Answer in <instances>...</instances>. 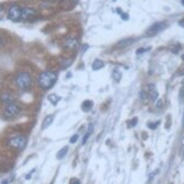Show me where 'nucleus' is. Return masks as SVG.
Masks as SVG:
<instances>
[{"label": "nucleus", "instance_id": "obj_1", "mask_svg": "<svg viewBox=\"0 0 184 184\" xmlns=\"http://www.w3.org/2000/svg\"><path fill=\"white\" fill-rule=\"evenodd\" d=\"M57 79H58L57 74L53 72V71H43L37 77V81H39L40 87L44 90H48L51 87H53L54 84L57 83Z\"/></svg>", "mask_w": 184, "mask_h": 184}, {"label": "nucleus", "instance_id": "obj_2", "mask_svg": "<svg viewBox=\"0 0 184 184\" xmlns=\"http://www.w3.org/2000/svg\"><path fill=\"white\" fill-rule=\"evenodd\" d=\"M15 84L19 89L26 90V89L30 88L31 85H32V77L27 71H20L16 76Z\"/></svg>", "mask_w": 184, "mask_h": 184}, {"label": "nucleus", "instance_id": "obj_3", "mask_svg": "<svg viewBox=\"0 0 184 184\" xmlns=\"http://www.w3.org/2000/svg\"><path fill=\"white\" fill-rule=\"evenodd\" d=\"M8 144H9L10 147L15 148V149H17V150L19 151H22L23 149L26 147L27 138L24 136H15L8 140Z\"/></svg>", "mask_w": 184, "mask_h": 184}, {"label": "nucleus", "instance_id": "obj_4", "mask_svg": "<svg viewBox=\"0 0 184 184\" xmlns=\"http://www.w3.org/2000/svg\"><path fill=\"white\" fill-rule=\"evenodd\" d=\"M22 9L18 5H13L9 7L7 13L8 19H10L11 22H18L22 19Z\"/></svg>", "mask_w": 184, "mask_h": 184}, {"label": "nucleus", "instance_id": "obj_5", "mask_svg": "<svg viewBox=\"0 0 184 184\" xmlns=\"http://www.w3.org/2000/svg\"><path fill=\"white\" fill-rule=\"evenodd\" d=\"M20 111H22V109L17 105L16 103H13V104H9V105H7V106L5 107L4 110V114L6 118L8 119H11V118H15V116H17V115L20 113Z\"/></svg>", "mask_w": 184, "mask_h": 184}, {"label": "nucleus", "instance_id": "obj_6", "mask_svg": "<svg viewBox=\"0 0 184 184\" xmlns=\"http://www.w3.org/2000/svg\"><path fill=\"white\" fill-rule=\"evenodd\" d=\"M167 27V25H166L165 22H159V23H155V24H153V25L149 27L147 30V33H146V35L147 36H153V35H156L157 33H159V32H162V31H164Z\"/></svg>", "mask_w": 184, "mask_h": 184}, {"label": "nucleus", "instance_id": "obj_7", "mask_svg": "<svg viewBox=\"0 0 184 184\" xmlns=\"http://www.w3.org/2000/svg\"><path fill=\"white\" fill-rule=\"evenodd\" d=\"M0 101H1V103L7 106L9 104L15 103V95L9 90H5L0 94Z\"/></svg>", "mask_w": 184, "mask_h": 184}, {"label": "nucleus", "instance_id": "obj_8", "mask_svg": "<svg viewBox=\"0 0 184 184\" xmlns=\"http://www.w3.org/2000/svg\"><path fill=\"white\" fill-rule=\"evenodd\" d=\"M37 16V11L32 7H25L22 9V19L24 20H32Z\"/></svg>", "mask_w": 184, "mask_h": 184}, {"label": "nucleus", "instance_id": "obj_9", "mask_svg": "<svg viewBox=\"0 0 184 184\" xmlns=\"http://www.w3.org/2000/svg\"><path fill=\"white\" fill-rule=\"evenodd\" d=\"M133 42H134V39H132V37H128V39H124V40L119 41L118 43L115 44V48L124 49V48H127V46H129V45L132 44Z\"/></svg>", "mask_w": 184, "mask_h": 184}, {"label": "nucleus", "instance_id": "obj_10", "mask_svg": "<svg viewBox=\"0 0 184 184\" xmlns=\"http://www.w3.org/2000/svg\"><path fill=\"white\" fill-rule=\"evenodd\" d=\"M53 119H54V114H50V115H48V116H45L44 120H43V122H42V125H41V130L48 129L49 127L52 124Z\"/></svg>", "mask_w": 184, "mask_h": 184}, {"label": "nucleus", "instance_id": "obj_11", "mask_svg": "<svg viewBox=\"0 0 184 184\" xmlns=\"http://www.w3.org/2000/svg\"><path fill=\"white\" fill-rule=\"evenodd\" d=\"M103 67H104V61H103V60L96 59L95 61L93 62L92 68H93V70H100V69H102Z\"/></svg>", "mask_w": 184, "mask_h": 184}, {"label": "nucleus", "instance_id": "obj_12", "mask_svg": "<svg viewBox=\"0 0 184 184\" xmlns=\"http://www.w3.org/2000/svg\"><path fill=\"white\" fill-rule=\"evenodd\" d=\"M93 131H94V125L90 123V124L88 125V132L86 133L84 136V138H83V141H81V144L83 145H85L86 142H87V140H88V138L90 137V134L93 133Z\"/></svg>", "mask_w": 184, "mask_h": 184}, {"label": "nucleus", "instance_id": "obj_13", "mask_svg": "<svg viewBox=\"0 0 184 184\" xmlns=\"http://www.w3.org/2000/svg\"><path fill=\"white\" fill-rule=\"evenodd\" d=\"M93 107V102L92 101H85L84 103L81 104V110L84 111V112H88V111L92 110Z\"/></svg>", "mask_w": 184, "mask_h": 184}, {"label": "nucleus", "instance_id": "obj_14", "mask_svg": "<svg viewBox=\"0 0 184 184\" xmlns=\"http://www.w3.org/2000/svg\"><path fill=\"white\" fill-rule=\"evenodd\" d=\"M48 100L50 101L53 105H57V103L61 100V97H60L59 95H57V94H50V95L48 96Z\"/></svg>", "mask_w": 184, "mask_h": 184}, {"label": "nucleus", "instance_id": "obj_15", "mask_svg": "<svg viewBox=\"0 0 184 184\" xmlns=\"http://www.w3.org/2000/svg\"><path fill=\"white\" fill-rule=\"evenodd\" d=\"M67 153H68V146H64L62 149H60V150L58 151V154H57V158L58 159L64 158V156L67 155Z\"/></svg>", "mask_w": 184, "mask_h": 184}, {"label": "nucleus", "instance_id": "obj_16", "mask_svg": "<svg viewBox=\"0 0 184 184\" xmlns=\"http://www.w3.org/2000/svg\"><path fill=\"white\" fill-rule=\"evenodd\" d=\"M148 97L150 98V101H156L157 97H158V93L156 89H153V90H149V94H148Z\"/></svg>", "mask_w": 184, "mask_h": 184}, {"label": "nucleus", "instance_id": "obj_17", "mask_svg": "<svg viewBox=\"0 0 184 184\" xmlns=\"http://www.w3.org/2000/svg\"><path fill=\"white\" fill-rule=\"evenodd\" d=\"M76 45H77V41L74 39H69L66 41V46H68V48H74Z\"/></svg>", "mask_w": 184, "mask_h": 184}, {"label": "nucleus", "instance_id": "obj_18", "mask_svg": "<svg viewBox=\"0 0 184 184\" xmlns=\"http://www.w3.org/2000/svg\"><path fill=\"white\" fill-rule=\"evenodd\" d=\"M113 78L115 79V81H120V79H121V72L119 70H114L113 71Z\"/></svg>", "mask_w": 184, "mask_h": 184}, {"label": "nucleus", "instance_id": "obj_19", "mask_svg": "<svg viewBox=\"0 0 184 184\" xmlns=\"http://www.w3.org/2000/svg\"><path fill=\"white\" fill-rule=\"evenodd\" d=\"M77 140H78V134H74V136L70 138V142H71V144H75Z\"/></svg>", "mask_w": 184, "mask_h": 184}, {"label": "nucleus", "instance_id": "obj_20", "mask_svg": "<svg viewBox=\"0 0 184 184\" xmlns=\"http://www.w3.org/2000/svg\"><path fill=\"white\" fill-rule=\"evenodd\" d=\"M69 184H80V181L78 180V178H71Z\"/></svg>", "mask_w": 184, "mask_h": 184}, {"label": "nucleus", "instance_id": "obj_21", "mask_svg": "<svg viewBox=\"0 0 184 184\" xmlns=\"http://www.w3.org/2000/svg\"><path fill=\"white\" fill-rule=\"evenodd\" d=\"M140 95H141V98H142V100H145V101L148 98V95L145 92H141V93H140Z\"/></svg>", "mask_w": 184, "mask_h": 184}, {"label": "nucleus", "instance_id": "obj_22", "mask_svg": "<svg viewBox=\"0 0 184 184\" xmlns=\"http://www.w3.org/2000/svg\"><path fill=\"white\" fill-rule=\"evenodd\" d=\"M34 172H35V169H32V171H31V173H28L27 175H26V180H30L31 177H32L31 175H32V174H33Z\"/></svg>", "mask_w": 184, "mask_h": 184}, {"label": "nucleus", "instance_id": "obj_23", "mask_svg": "<svg viewBox=\"0 0 184 184\" xmlns=\"http://www.w3.org/2000/svg\"><path fill=\"white\" fill-rule=\"evenodd\" d=\"M157 173H158V171H155V172H154V173H151L150 174V175H149V180H153V178H154V177H155V175H156V174H157Z\"/></svg>", "mask_w": 184, "mask_h": 184}, {"label": "nucleus", "instance_id": "obj_24", "mask_svg": "<svg viewBox=\"0 0 184 184\" xmlns=\"http://www.w3.org/2000/svg\"><path fill=\"white\" fill-rule=\"evenodd\" d=\"M183 97H184V87L181 89V92H180V98L181 100H183Z\"/></svg>", "mask_w": 184, "mask_h": 184}, {"label": "nucleus", "instance_id": "obj_25", "mask_svg": "<svg viewBox=\"0 0 184 184\" xmlns=\"http://www.w3.org/2000/svg\"><path fill=\"white\" fill-rule=\"evenodd\" d=\"M156 106L158 107V109L159 107H162L163 106V100H159L158 102H157V105H156Z\"/></svg>", "mask_w": 184, "mask_h": 184}, {"label": "nucleus", "instance_id": "obj_26", "mask_svg": "<svg viewBox=\"0 0 184 184\" xmlns=\"http://www.w3.org/2000/svg\"><path fill=\"white\" fill-rule=\"evenodd\" d=\"M137 121H138V119H137V118L133 119L132 121H131V125H132V127H133V125H136L137 124Z\"/></svg>", "mask_w": 184, "mask_h": 184}, {"label": "nucleus", "instance_id": "obj_27", "mask_svg": "<svg viewBox=\"0 0 184 184\" xmlns=\"http://www.w3.org/2000/svg\"><path fill=\"white\" fill-rule=\"evenodd\" d=\"M146 51V49H139L138 51H137V54H140V53H142V52Z\"/></svg>", "mask_w": 184, "mask_h": 184}, {"label": "nucleus", "instance_id": "obj_28", "mask_svg": "<svg viewBox=\"0 0 184 184\" xmlns=\"http://www.w3.org/2000/svg\"><path fill=\"white\" fill-rule=\"evenodd\" d=\"M86 49H88V45H84V46H83V50H81V52L84 53V52L86 51Z\"/></svg>", "mask_w": 184, "mask_h": 184}, {"label": "nucleus", "instance_id": "obj_29", "mask_svg": "<svg viewBox=\"0 0 184 184\" xmlns=\"http://www.w3.org/2000/svg\"><path fill=\"white\" fill-rule=\"evenodd\" d=\"M4 45V40H2V37L0 36V46H2Z\"/></svg>", "mask_w": 184, "mask_h": 184}, {"label": "nucleus", "instance_id": "obj_30", "mask_svg": "<svg viewBox=\"0 0 184 184\" xmlns=\"http://www.w3.org/2000/svg\"><path fill=\"white\" fill-rule=\"evenodd\" d=\"M121 17H122L123 19H128V18H129V17H128V15H124V14H122Z\"/></svg>", "mask_w": 184, "mask_h": 184}, {"label": "nucleus", "instance_id": "obj_31", "mask_svg": "<svg viewBox=\"0 0 184 184\" xmlns=\"http://www.w3.org/2000/svg\"><path fill=\"white\" fill-rule=\"evenodd\" d=\"M2 10H4V6H2V5L0 4V14L2 13Z\"/></svg>", "mask_w": 184, "mask_h": 184}, {"label": "nucleus", "instance_id": "obj_32", "mask_svg": "<svg viewBox=\"0 0 184 184\" xmlns=\"http://www.w3.org/2000/svg\"><path fill=\"white\" fill-rule=\"evenodd\" d=\"M1 184H8V180H4L1 182Z\"/></svg>", "mask_w": 184, "mask_h": 184}, {"label": "nucleus", "instance_id": "obj_33", "mask_svg": "<svg viewBox=\"0 0 184 184\" xmlns=\"http://www.w3.org/2000/svg\"><path fill=\"white\" fill-rule=\"evenodd\" d=\"M181 4H183V6H184V0H182V1H181Z\"/></svg>", "mask_w": 184, "mask_h": 184}, {"label": "nucleus", "instance_id": "obj_34", "mask_svg": "<svg viewBox=\"0 0 184 184\" xmlns=\"http://www.w3.org/2000/svg\"><path fill=\"white\" fill-rule=\"evenodd\" d=\"M180 23H182V24H184V20H181V22Z\"/></svg>", "mask_w": 184, "mask_h": 184}, {"label": "nucleus", "instance_id": "obj_35", "mask_svg": "<svg viewBox=\"0 0 184 184\" xmlns=\"http://www.w3.org/2000/svg\"><path fill=\"white\" fill-rule=\"evenodd\" d=\"M183 125H184V118H183Z\"/></svg>", "mask_w": 184, "mask_h": 184}]
</instances>
